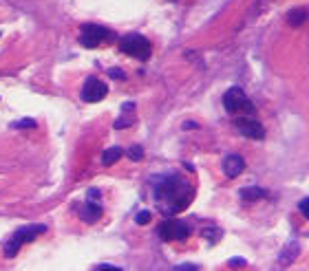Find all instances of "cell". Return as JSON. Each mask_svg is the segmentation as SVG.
Here are the masks:
<instances>
[{
	"label": "cell",
	"instance_id": "obj_4",
	"mask_svg": "<svg viewBox=\"0 0 309 271\" xmlns=\"http://www.w3.org/2000/svg\"><path fill=\"white\" fill-rule=\"evenodd\" d=\"M223 106L228 113H241V110H245V113H250L254 115V104L247 99V95L243 93V88L239 86H232L225 91V95H223Z\"/></svg>",
	"mask_w": 309,
	"mask_h": 271
},
{
	"label": "cell",
	"instance_id": "obj_14",
	"mask_svg": "<svg viewBox=\"0 0 309 271\" xmlns=\"http://www.w3.org/2000/svg\"><path fill=\"white\" fill-rule=\"evenodd\" d=\"M305 20H307V9H302V7L291 9L289 14H287V22H289L291 27H300Z\"/></svg>",
	"mask_w": 309,
	"mask_h": 271
},
{
	"label": "cell",
	"instance_id": "obj_7",
	"mask_svg": "<svg viewBox=\"0 0 309 271\" xmlns=\"http://www.w3.org/2000/svg\"><path fill=\"white\" fill-rule=\"evenodd\" d=\"M106 93H108V86L104 84L102 80H97V77H88L84 82V86H82V99L88 104L102 102V99L106 97Z\"/></svg>",
	"mask_w": 309,
	"mask_h": 271
},
{
	"label": "cell",
	"instance_id": "obj_17",
	"mask_svg": "<svg viewBox=\"0 0 309 271\" xmlns=\"http://www.w3.org/2000/svg\"><path fill=\"white\" fill-rule=\"evenodd\" d=\"M108 77H113V80H117V82H124L126 73L121 69H108Z\"/></svg>",
	"mask_w": 309,
	"mask_h": 271
},
{
	"label": "cell",
	"instance_id": "obj_11",
	"mask_svg": "<svg viewBox=\"0 0 309 271\" xmlns=\"http://www.w3.org/2000/svg\"><path fill=\"white\" fill-rule=\"evenodd\" d=\"M239 196H241L245 203H252V201H258V198H263V196H265V190L250 185V187H243V190L239 192Z\"/></svg>",
	"mask_w": 309,
	"mask_h": 271
},
{
	"label": "cell",
	"instance_id": "obj_21",
	"mask_svg": "<svg viewBox=\"0 0 309 271\" xmlns=\"http://www.w3.org/2000/svg\"><path fill=\"white\" fill-rule=\"evenodd\" d=\"M228 264L230 267H245V260H243V258H232Z\"/></svg>",
	"mask_w": 309,
	"mask_h": 271
},
{
	"label": "cell",
	"instance_id": "obj_3",
	"mask_svg": "<svg viewBox=\"0 0 309 271\" xmlns=\"http://www.w3.org/2000/svg\"><path fill=\"white\" fill-rule=\"evenodd\" d=\"M119 49H121V53L141 60V62H146L152 53V47L148 42V38L139 36V33H128V36L119 38Z\"/></svg>",
	"mask_w": 309,
	"mask_h": 271
},
{
	"label": "cell",
	"instance_id": "obj_2",
	"mask_svg": "<svg viewBox=\"0 0 309 271\" xmlns=\"http://www.w3.org/2000/svg\"><path fill=\"white\" fill-rule=\"evenodd\" d=\"M44 231H47V225H25V227L16 229L14 236L5 242V256L14 258L25 242H31L33 238H38L40 234H44Z\"/></svg>",
	"mask_w": 309,
	"mask_h": 271
},
{
	"label": "cell",
	"instance_id": "obj_19",
	"mask_svg": "<svg viewBox=\"0 0 309 271\" xmlns=\"http://www.w3.org/2000/svg\"><path fill=\"white\" fill-rule=\"evenodd\" d=\"M130 124H132V117H128V115H126V117H121V119L115 121V128H117V130H121V128H128Z\"/></svg>",
	"mask_w": 309,
	"mask_h": 271
},
{
	"label": "cell",
	"instance_id": "obj_10",
	"mask_svg": "<svg viewBox=\"0 0 309 271\" xmlns=\"http://www.w3.org/2000/svg\"><path fill=\"white\" fill-rule=\"evenodd\" d=\"M243 170H245V161H243V157H239V154H228L223 159V174L228 179H236L239 174H243Z\"/></svg>",
	"mask_w": 309,
	"mask_h": 271
},
{
	"label": "cell",
	"instance_id": "obj_9",
	"mask_svg": "<svg viewBox=\"0 0 309 271\" xmlns=\"http://www.w3.org/2000/svg\"><path fill=\"white\" fill-rule=\"evenodd\" d=\"M75 209H77V214H80V218L84 220V223H95V220L102 218V205L95 201L77 203Z\"/></svg>",
	"mask_w": 309,
	"mask_h": 271
},
{
	"label": "cell",
	"instance_id": "obj_24",
	"mask_svg": "<svg viewBox=\"0 0 309 271\" xmlns=\"http://www.w3.org/2000/svg\"><path fill=\"white\" fill-rule=\"evenodd\" d=\"M184 128H199V126L195 124V121H186V124H184Z\"/></svg>",
	"mask_w": 309,
	"mask_h": 271
},
{
	"label": "cell",
	"instance_id": "obj_22",
	"mask_svg": "<svg viewBox=\"0 0 309 271\" xmlns=\"http://www.w3.org/2000/svg\"><path fill=\"white\" fill-rule=\"evenodd\" d=\"M88 198H99V190L91 187V190H88Z\"/></svg>",
	"mask_w": 309,
	"mask_h": 271
},
{
	"label": "cell",
	"instance_id": "obj_12",
	"mask_svg": "<svg viewBox=\"0 0 309 271\" xmlns=\"http://www.w3.org/2000/svg\"><path fill=\"white\" fill-rule=\"evenodd\" d=\"M121 154H124V150H121L119 146L108 148V150H104V154H102V163H104V165H113V163H117L119 159H121Z\"/></svg>",
	"mask_w": 309,
	"mask_h": 271
},
{
	"label": "cell",
	"instance_id": "obj_13",
	"mask_svg": "<svg viewBox=\"0 0 309 271\" xmlns=\"http://www.w3.org/2000/svg\"><path fill=\"white\" fill-rule=\"evenodd\" d=\"M298 253V242L296 240H291L289 245L285 247L283 251H280V258H278V264H289L291 260H294V256Z\"/></svg>",
	"mask_w": 309,
	"mask_h": 271
},
{
	"label": "cell",
	"instance_id": "obj_16",
	"mask_svg": "<svg viewBox=\"0 0 309 271\" xmlns=\"http://www.w3.org/2000/svg\"><path fill=\"white\" fill-rule=\"evenodd\" d=\"M150 218H152V214L148 212V209H143V212H139L135 216V223L137 225H148V223H150Z\"/></svg>",
	"mask_w": 309,
	"mask_h": 271
},
{
	"label": "cell",
	"instance_id": "obj_6",
	"mask_svg": "<svg viewBox=\"0 0 309 271\" xmlns=\"http://www.w3.org/2000/svg\"><path fill=\"white\" fill-rule=\"evenodd\" d=\"M159 236L164 240H186L190 236V225L186 220H177V218H168L159 225Z\"/></svg>",
	"mask_w": 309,
	"mask_h": 271
},
{
	"label": "cell",
	"instance_id": "obj_5",
	"mask_svg": "<svg viewBox=\"0 0 309 271\" xmlns=\"http://www.w3.org/2000/svg\"><path fill=\"white\" fill-rule=\"evenodd\" d=\"M115 33L104 29V27L99 25H91V22H86V25H82V33H80V44L86 49H95L99 47L104 40H113Z\"/></svg>",
	"mask_w": 309,
	"mask_h": 271
},
{
	"label": "cell",
	"instance_id": "obj_25",
	"mask_svg": "<svg viewBox=\"0 0 309 271\" xmlns=\"http://www.w3.org/2000/svg\"><path fill=\"white\" fill-rule=\"evenodd\" d=\"M97 269H119V267H115V264H99Z\"/></svg>",
	"mask_w": 309,
	"mask_h": 271
},
{
	"label": "cell",
	"instance_id": "obj_1",
	"mask_svg": "<svg viewBox=\"0 0 309 271\" xmlns=\"http://www.w3.org/2000/svg\"><path fill=\"white\" fill-rule=\"evenodd\" d=\"M152 194L159 209L166 216H173V214H179L188 207L192 198V185L181 174H166L154 181Z\"/></svg>",
	"mask_w": 309,
	"mask_h": 271
},
{
	"label": "cell",
	"instance_id": "obj_8",
	"mask_svg": "<svg viewBox=\"0 0 309 271\" xmlns=\"http://www.w3.org/2000/svg\"><path fill=\"white\" fill-rule=\"evenodd\" d=\"M234 126H236V130L241 132L243 137H250V139H263L265 137V128L261 124H258L256 119H250V117H239L234 121Z\"/></svg>",
	"mask_w": 309,
	"mask_h": 271
},
{
	"label": "cell",
	"instance_id": "obj_20",
	"mask_svg": "<svg viewBox=\"0 0 309 271\" xmlns=\"http://www.w3.org/2000/svg\"><path fill=\"white\" fill-rule=\"evenodd\" d=\"M298 209H300V214H302V216L309 218V196H307V198H302V201L298 203Z\"/></svg>",
	"mask_w": 309,
	"mask_h": 271
},
{
	"label": "cell",
	"instance_id": "obj_15",
	"mask_svg": "<svg viewBox=\"0 0 309 271\" xmlns=\"http://www.w3.org/2000/svg\"><path fill=\"white\" fill-rule=\"evenodd\" d=\"M126 154H128L130 161H141V159H143V148L141 146H130Z\"/></svg>",
	"mask_w": 309,
	"mask_h": 271
},
{
	"label": "cell",
	"instance_id": "obj_23",
	"mask_svg": "<svg viewBox=\"0 0 309 271\" xmlns=\"http://www.w3.org/2000/svg\"><path fill=\"white\" fill-rule=\"evenodd\" d=\"M177 269H199V267H197V264H190V262H186V264H179V267H177Z\"/></svg>",
	"mask_w": 309,
	"mask_h": 271
},
{
	"label": "cell",
	"instance_id": "obj_18",
	"mask_svg": "<svg viewBox=\"0 0 309 271\" xmlns=\"http://www.w3.org/2000/svg\"><path fill=\"white\" fill-rule=\"evenodd\" d=\"M14 128H36V121L33 119H20V121H16L14 124Z\"/></svg>",
	"mask_w": 309,
	"mask_h": 271
}]
</instances>
